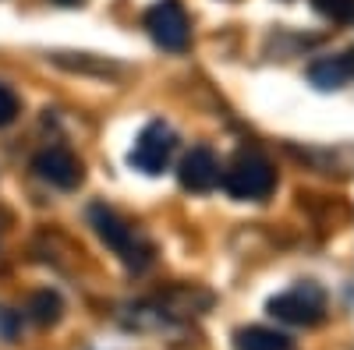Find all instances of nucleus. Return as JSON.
Returning a JSON list of instances; mask_svg holds the SVG:
<instances>
[{
	"label": "nucleus",
	"mask_w": 354,
	"mask_h": 350,
	"mask_svg": "<svg viewBox=\"0 0 354 350\" xmlns=\"http://www.w3.org/2000/svg\"><path fill=\"white\" fill-rule=\"evenodd\" d=\"M312 8H315L322 18L337 21V25L354 21V0H312Z\"/></svg>",
	"instance_id": "11"
},
{
	"label": "nucleus",
	"mask_w": 354,
	"mask_h": 350,
	"mask_svg": "<svg viewBox=\"0 0 354 350\" xmlns=\"http://www.w3.org/2000/svg\"><path fill=\"white\" fill-rule=\"evenodd\" d=\"M0 237H4V216H0Z\"/></svg>",
	"instance_id": "15"
},
{
	"label": "nucleus",
	"mask_w": 354,
	"mask_h": 350,
	"mask_svg": "<svg viewBox=\"0 0 354 350\" xmlns=\"http://www.w3.org/2000/svg\"><path fill=\"white\" fill-rule=\"evenodd\" d=\"M145 28L156 39V46L181 53L192 39V21L185 14V8L177 0H156V4L145 11Z\"/></svg>",
	"instance_id": "5"
},
{
	"label": "nucleus",
	"mask_w": 354,
	"mask_h": 350,
	"mask_svg": "<svg viewBox=\"0 0 354 350\" xmlns=\"http://www.w3.org/2000/svg\"><path fill=\"white\" fill-rule=\"evenodd\" d=\"M174 149H177V135L163 121H153V124H145L142 135L135 138L131 153H128V163L142 173H163L170 166Z\"/></svg>",
	"instance_id": "4"
},
{
	"label": "nucleus",
	"mask_w": 354,
	"mask_h": 350,
	"mask_svg": "<svg viewBox=\"0 0 354 350\" xmlns=\"http://www.w3.org/2000/svg\"><path fill=\"white\" fill-rule=\"evenodd\" d=\"M32 170L39 173V177L53 188H61V191H71L82 184V163L68 153V149H46L32 159Z\"/></svg>",
	"instance_id": "6"
},
{
	"label": "nucleus",
	"mask_w": 354,
	"mask_h": 350,
	"mask_svg": "<svg viewBox=\"0 0 354 350\" xmlns=\"http://www.w3.org/2000/svg\"><path fill=\"white\" fill-rule=\"evenodd\" d=\"M21 333V311L0 308V340H15Z\"/></svg>",
	"instance_id": "12"
},
{
	"label": "nucleus",
	"mask_w": 354,
	"mask_h": 350,
	"mask_svg": "<svg viewBox=\"0 0 354 350\" xmlns=\"http://www.w3.org/2000/svg\"><path fill=\"white\" fill-rule=\"evenodd\" d=\"M57 4H78V0H57Z\"/></svg>",
	"instance_id": "14"
},
{
	"label": "nucleus",
	"mask_w": 354,
	"mask_h": 350,
	"mask_svg": "<svg viewBox=\"0 0 354 350\" xmlns=\"http://www.w3.org/2000/svg\"><path fill=\"white\" fill-rule=\"evenodd\" d=\"M234 347L238 350H290V340L277 329H266V326H248L238 333V340H234Z\"/></svg>",
	"instance_id": "9"
},
{
	"label": "nucleus",
	"mask_w": 354,
	"mask_h": 350,
	"mask_svg": "<svg viewBox=\"0 0 354 350\" xmlns=\"http://www.w3.org/2000/svg\"><path fill=\"white\" fill-rule=\"evenodd\" d=\"M270 315L287 326H315L326 315V298L315 283H298L270 301Z\"/></svg>",
	"instance_id": "3"
},
{
	"label": "nucleus",
	"mask_w": 354,
	"mask_h": 350,
	"mask_svg": "<svg viewBox=\"0 0 354 350\" xmlns=\"http://www.w3.org/2000/svg\"><path fill=\"white\" fill-rule=\"evenodd\" d=\"M88 220H93V226H96V233H100V241H103L110 251H117V255L124 258V266H131V269H145V266L153 262V248H149V241H142L138 233H135V226H128L113 209H106V206H93V209H88Z\"/></svg>",
	"instance_id": "1"
},
{
	"label": "nucleus",
	"mask_w": 354,
	"mask_h": 350,
	"mask_svg": "<svg viewBox=\"0 0 354 350\" xmlns=\"http://www.w3.org/2000/svg\"><path fill=\"white\" fill-rule=\"evenodd\" d=\"M64 304L57 294H50V290H43V294H36L32 301H28V318H32L36 326H53L57 318H61Z\"/></svg>",
	"instance_id": "10"
},
{
	"label": "nucleus",
	"mask_w": 354,
	"mask_h": 350,
	"mask_svg": "<svg viewBox=\"0 0 354 350\" xmlns=\"http://www.w3.org/2000/svg\"><path fill=\"white\" fill-rule=\"evenodd\" d=\"M308 78L319 89H340V85H347L354 78V53L347 50L337 57H322V61H315L308 68Z\"/></svg>",
	"instance_id": "8"
},
{
	"label": "nucleus",
	"mask_w": 354,
	"mask_h": 350,
	"mask_svg": "<svg viewBox=\"0 0 354 350\" xmlns=\"http://www.w3.org/2000/svg\"><path fill=\"white\" fill-rule=\"evenodd\" d=\"M177 177H181V188L188 191H213L223 173H220V159L209 153V149H192L185 159H181V170H177Z\"/></svg>",
	"instance_id": "7"
},
{
	"label": "nucleus",
	"mask_w": 354,
	"mask_h": 350,
	"mask_svg": "<svg viewBox=\"0 0 354 350\" xmlns=\"http://www.w3.org/2000/svg\"><path fill=\"white\" fill-rule=\"evenodd\" d=\"M15 117H18V96L8 89L4 81H0V128H4V124H11Z\"/></svg>",
	"instance_id": "13"
},
{
	"label": "nucleus",
	"mask_w": 354,
	"mask_h": 350,
	"mask_svg": "<svg viewBox=\"0 0 354 350\" xmlns=\"http://www.w3.org/2000/svg\"><path fill=\"white\" fill-rule=\"evenodd\" d=\"M223 188L234 198H241V202H262V198H270L273 188H277V170H273L270 159L259 156V153H241L227 166Z\"/></svg>",
	"instance_id": "2"
}]
</instances>
